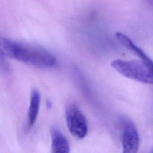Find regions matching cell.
<instances>
[{
    "mask_svg": "<svg viewBox=\"0 0 153 153\" xmlns=\"http://www.w3.org/2000/svg\"><path fill=\"white\" fill-rule=\"evenodd\" d=\"M65 117L70 133L79 139L85 137L88 132L87 122L82 111L75 103H71L67 106Z\"/></svg>",
    "mask_w": 153,
    "mask_h": 153,
    "instance_id": "cell-4",
    "label": "cell"
},
{
    "mask_svg": "<svg viewBox=\"0 0 153 153\" xmlns=\"http://www.w3.org/2000/svg\"><path fill=\"white\" fill-rule=\"evenodd\" d=\"M1 54L30 66L51 68L56 66V57L47 50L38 45L1 39Z\"/></svg>",
    "mask_w": 153,
    "mask_h": 153,
    "instance_id": "cell-1",
    "label": "cell"
},
{
    "mask_svg": "<svg viewBox=\"0 0 153 153\" xmlns=\"http://www.w3.org/2000/svg\"><path fill=\"white\" fill-rule=\"evenodd\" d=\"M51 138V152L54 153H68L70 151L69 142L64 134L56 127L50 129Z\"/></svg>",
    "mask_w": 153,
    "mask_h": 153,
    "instance_id": "cell-6",
    "label": "cell"
},
{
    "mask_svg": "<svg viewBox=\"0 0 153 153\" xmlns=\"http://www.w3.org/2000/svg\"><path fill=\"white\" fill-rule=\"evenodd\" d=\"M41 104V94L36 88H33L29 103V107L27 112V127L32 128L35 124L39 111Z\"/></svg>",
    "mask_w": 153,
    "mask_h": 153,
    "instance_id": "cell-7",
    "label": "cell"
},
{
    "mask_svg": "<svg viewBox=\"0 0 153 153\" xmlns=\"http://www.w3.org/2000/svg\"><path fill=\"white\" fill-rule=\"evenodd\" d=\"M119 124L121 128L123 152L124 153L136 152L139 146V136L135 124L126 115H120Z\"/></svg>",
    "mask_w": 153,
    "mask_h": 153,
    "instance_id": "cell-3",
    "label": "cell"
},
{
    "mask_svg": "<svg viewBox=\"0 0 153 153\" xmlns=\"http://www.w3.org/2000/svg\"><path fill=\"white\" fill-rule=\"evenodd\" d=\"M151 5H153V0H147Z\"/></svg>",
    "mask_w": 153,
    "mask_h": 153,
    "instance_id": "cell-8",
    "label": "cell"
},
{
    "mask_svg": "<svg viewBox=\"0 0 153 153\" xmlns=\"http://www.w3.org/2000/svg\"><path fill=\"white\" fill-rule=\"evenodd\" d=\"M115 37L122 45L139 57L140 60L153 68V60L141 48L136 45L129 37L120 32L115 33Z\"/></svg>",
    "mask_w": 153,
    "mask_h": 153,
    "instance_id": "cell-5",
    "label": "cell"
},
{
    "mask_svg": "<svg viewBox=\"0 0 153 153\" xmlns=\"http://www.w3.org/2000/svg\"><path fill=\"white\" fill-rule=\"evenodd\" d=\"M111 66L126 78L143 83L153 84V68L142 60L116 59L112 62Z\"/></svg>",
    "mask_w": 153,
    "mask_h": 153,
    "instance_id": "cell-2",
    "label": "cell"
}]
</instances>
